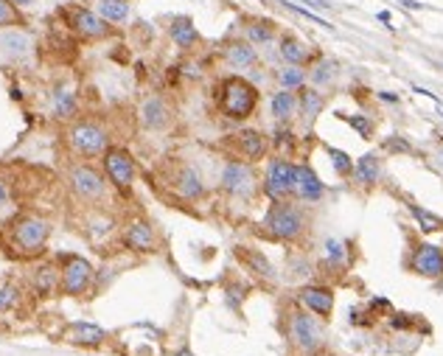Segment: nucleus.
I'll return each instance as SVG.
<instances>
[{
	"label": "nucleus",
	"instance_id": "obj_1",
	"mask_svg": "<svg viewBox=\"0 0 443 356\" xmlns=\"http://www.w3.org/2000/svg\"><path fill=\"white\" fill-rule=\"evenodd\" d=\"M219 110L230 121H247L258 107V90L244 76H227L219 84Z\"/></svg>",
	"mask_w": 443,
	"mask_h": 356
},
{
	"label": "nucleus",
	"instance_id": "obj_2",
	"mask_svg": "<svg viewBox=\"0 0 443 356\" xmlns=\"http://www.w3.org/2000/svg\"><path fill=\"white\" fill-rule=\"evenodd\" d=\"M264 228H267V233H269L272 239H278V242H295V239H300L303 230H306V216H303L300 208H295V205H289V202H275V205L269 208L267 219H264Z\"/></svg>",
	"mask_w": 443,
	"mask_h": 356
},
{
	"label": "nucleus",
	"instance_id": "obj_3",
	"mask_svg": "<svg viewBox=\"0 0 443 356\" xmlns=\"http://www.w3.org/2000/svg\"><path fill=\"white\" fill-rule=\"evenodd\" d=\"M48 236H51V225H48L45 219H39V216H23V219H17L14 228H11V242H14V247H17L20 253H25V256L39 253V250L45 247Z\"/></svg>",
	"mask_w": 443,
	"mask_h": 356
},
{
	"label": "nucleus",
	"instance_id": "obj_4",
	"mask_svg": "<svg viewBox=\"0 0 443 356\" xmlns=\"http://www.w3.org/2000/svg\"><path fill=\"white\" fill-rule=\"evenodd\" d=\"M219 183L230 197H241V199H250V197L258 191L255 171H252V166L244 163V160H227L224 169H222Z\"/></svg>",
	"mask_w": 443,
	"mask_h": 356
},
{
	"label": "nucleus",
	"instance_id": "obj_5",
	"mask_svg": "<svg viewBox=\"0 0 443 356\" xmlns=\"http://www.w3.org/2000/svg\"><path fill=\"white\" fill-rule=\"evenodd\" d=\"M264 194L272 202H286L295 194V166L283 157L272 160L264 174Z\"/></svg>",
	"mask_w": 443,
	"mask_h": 356
},
{
	"label": "nucleus",
	"instance_id": "obj_6",
	"mask_svg": "<svg viewBox=\"0 0 443 356\" xmlns=\"http://www.w3.org/2000/svg\"><path fill=\"white\" fill-rule=\"evenodd\" d=\"M65 20H68L70 31L79 34L82 39H104V37L113 34V25L101 14H96L90 8H82V6L65 8Z\"/></svg>",
	"mask_w": 443,
	"mask_h": 356
},
{
	"label": "nucleus",
	"instance_id": "obj_7",
	"mask_svg": "<svg viewBox=\"0 0 443 356\" xmlns=\"http://www.w3.org/2000/svg\"><path fill=\"white\" fill-rule=\"evenodd\" d=\"M70 146L82 154V157H98L110 149V138L107 132L93 124V121H79L73 129H70Z\"/></svg>",
	"mask_w": 443,
	"mask_h": 356
},
{
	"label": "nucleus",
	"instance_id": "obj_8",
	"mask_svg": "<svg viewBox=\"0 0 443 356\" xmlns=\"http://www.w3.org/2000/svg\"><path fill=\"white\" fill-rule=\"evenodd\" d=\"M90 281H93L90 261H84L82 256H65L62 258V281H59V286H62L65 295H70V298L84 295Z\"/></svg>",
	"mask_w": 443,
	"mask_h": 356
},
{
	"label": "nucleus",
	"instance_id": "obj_9",
	"mask_svg": "<svg viewBox=\"0 0 443 356\" xmlns=\"http://www.w3.org/2000/svg\"><path fill=\"white\" fill-rule=\"evenodd\" d=\"M289 334H292L295 345H297L300 351H306V354H314V351H320V345H323V329H320V323H317L312 315H306V312H295V315H292V320H289Z\"/></svg>",
	"mask_w": 443,
	"mask_h": 356
},
{
	"label": "nucleus",
	"instance_id": "obj_10",
	"mask_svg": "<svg viewBox=\"0 0 443 356\" xmlns=\"http://www.w3.org/2000/svg\"><path fill=\"white\" fill-rule=\"evenodd\" d=\"M104 169H107V177L113 180L115 188L127 191L132 185V177H135V160L127 149H107L104 152Z\"/></svg>",
	"mask_w": 443,
	"mask_h": 356
},
{
	"label": "nucleus",
	"instance_id": "obj_11",
	"mask_svg": "<svg viewBox=\"0 0 443 356\" xmlns=\"http://www.w3.org/2000/svg\"><path fill=\"white\" fill-rule=\"evenodd\" d=\"M70 185L82 199H101L104 197V177L93 166H73L70 169Z\"/></svg>",
	"mask_w": 443,
	"mask_h": 356
},
{
	"label": "nucleus",
	"instance_id": "obj_12",
	"mask_svg": "<svg viewBox=\"0 0 443 356\" xmlns=\"http://www.w3.org/2000/svg\"><path fill=\"white\" fill-rule=\"evenodd\" d=\"M410 267L424 278H443V250L438 244H418Z\"/></svg>",
	"mask_w": 443,
	"mask_h": 356
},
{
	"label": "nucleus",
	"instance_id": "obj_13",
	"mask_svg": "<svg viewBox=\"0 0 443 356\" xmlns=\"http://www.w3.org/2000/svg\"><path fill=\"white\" fill-rule=\"evenodd\" d=\"M278 53L283 56V62L286 65H297V67H306V65H312L314 59H317V53L300 39V37H295V34H281V39H278Z\"/></svg>",
	"mask_w": 443,
	"mask_h": 356
},
{
	"label": "nucleus",
	"instance_id": "obj_14",
	"mask_svg": "<svg viewBox=\"0 0 443 356\" xmlns=\"http://www.w3.org/2000/svg\"><path fill=\"white\" fill-rule=\"evenodd\" d=\"M295 194H297L303 202H317V199H323V194H326V185L320 183L317 171H314L309 163L295 166Z\"/></svg>",
	"mask_w": 443,
	"mask_h": 356
},
{
	"label": "nucleus",
	"instance_id": "obj_15",
	"mask_svg": "<svg viewBox=\"0 0 443 356\" xmlns=\"http://www.w3.org/2000/svg\"><path fill=\"white\" fill-rule=\"evenodd\" d=\"M236 138V152H238V157L244 160V163H255V160H261L264 154H267V138L258 132V129H241L238 135H233Z\"/></svg>",
	"mask_w": 443,
	"mask_h": 356
},
{
	"label": "nucleus",
	"instance_id": "obj_16",
	"mask_svg": "<svg viewBox=\"0 0 443 356\" xmlns=\"http://www.w3.org/2000/svg\"><path fill=\"white\" fill-rule=\"evenodd\" d=\"M222 56L233 67H255L258 65V48L247 39H227L222 48Z\"/></svg>",
	"mask_w": 443,
	"mask_h": 356
},
{
	"label": "nucleus",
	"instance_id": "obj_17",
	"mask_svg": "<svg viewBox=\"0 0 443 356\" xmlns=\"http://www.w3.org/2000/svg\"><path fill=\"white\" fill-rule=\"evenodd\" d=\"M278 37V22L269 17H244V39L252 45H269Z\"/></svg>",
	"mask_w": 443,
	"mask_h": 356
},
{
	"label": "nucleus",
	"instance_id": "obj_18",
	"mask_svg": "<svg viewBox=\"0 0 443 356\" xmlns=\"http://www.w3.org/2000/svg\"><path fill=\"white\" fill-rule=\"evenodd\" d=\"M297 298H300L314 315H320V317H328V315L334 312V292H331L328 286H303V289L297 292Z\"/></svg>",
	"mask_w": 443,
	"mask_h": 356
},
{
	"label": "nucleus",
	"instance_id": "obj_19",
	"mask_svg": "<svg viewBox=\"0 0 443 356\" xmlns=\"http://www.w3.org/2000/svg\"><path fill=\"white\" fill-rule=\"evenodd\" d=\"M169 37H172L174 45L183 48V51H188V48H194V45L200 42V31H197L194 20L186 17V14H180V17L172 20V25H169Z\"/></svg>",
	"mask_w": 443,
	"mask_h": 356
},
{
	"label": "nucleus",
	"instance_id": "obj_20",
	"mask_svg": "<svg viewBox=\"0 0 443 356\" xmlns=\"http://www.w3.org/2000/svg\"><path fill=\"white\" fill-rule=\"evenodd\" d=\"M124 242L135 253H152L155 250V230L146 222H132L124 233Z\"/></svg>",
	"mask_w": 443,
	"mask_h": 356
},
{
	"label": "nucleus",
	"instance_id": "obj_21",
	"mask_svg": "<svg viewBox=\"0 0 443 356\" xmlns=\"http://www.w3.org/2000/svg\"><path fill=\"white\" fill-rule=\"evenodd\" d=\"M169 118H172V112H169V104L163 101V98H146L143 101V107H141V121H143V126H149V129H163L166 124H169Z\"/></svg>",
	"mask_w": 443,
	"mask_h": 356
},
{
	"label": "nucleus",
	"instance_id": "obj_22",
	"mask_svg": "<svg viewBox=\"0 0 443 356\" xmlns=\"http://www.w3.org/2000/svg\"><path fill=\"white\" fill-rule=\"evenodd\" d=\"M104 340H107V331L93 323H73L68 329V343H76V345H101Z\"/></svg>",
	"mask_w": 443,
	"mask_h": 356
},
{
	"label": "nucleus",
	"instance_id": "obj_23",
	"mask_svg": "<svg viewBox=\"0 0 443 356\" xmlns=\"http://www.w3.org/2000/svg\"><path fill=\"white\" fill-rule=\"evenodd\" d=\"M269 107H272L275 121L286 124V121H292V115L297 112V93H292V90H283V87H281L278 93H272Z\"/></svg>",
	"mask_w": 443,
	"mask_h": 356
},
{
	"label": "nucleus",
	"instance_id": "obj_24",
	"mask_svg": "<svg viewBox=\"0 0 443 356\" xmlns=\"http://www.w3.org/2000/svg\"><path fill=\"white\" fill-rule=\"evenodd\" d=\"M323 104H326V98H323V93H317L314 87H300L297 90V107H300V115L312 124L320 112H323Z\"/></svg>",
	"mask_w": 443,
	"mask_h": 356
},
{
	"label": "nucleus",
	"instance_id": "obj_25",
	"mask_svg": "<svg viewBox=\"0 0 443 356\" xmlns=\"http://www.w3.org/2000/svg\"><path fill=\"white\" fill-rule=\"evenodd\" d=\"M379 174H382V163L376 154H362L357 163H354V180L359 185H376L379 183Z\"/></svg>",
	"mask_w": 443,
	"mask_h": 356
},
{
	"label": "nucleus",
	"instance_id": "obj_26",
	"mask_svg": "<svg viewBox=\"0 0 443 356\" xmlns=\"http://www.w3.org/2000/svg\"><path fill=\"white\" fill-rule=\"evenodd\" d=\"M174 188H177L186 199H197V197H203V191H205L200 174H197L191 166H183V169L177 171V177H174Z\"/></svg>",
	"mask_w": 443,
	"mask_h": 356
},
{
	"label": "nucleus",
	"instance_id": "obj_27",
	"mask_svg": "<svg viewBox=\"0 0 443 356\" xmlns=\"http://www.w3.org/2000/svg\"><path fill=\"white\" fill-rule=\"evenodd\" d=\"M62 281V272H56V267H42V270H37V275H34V292L39 295V298H48V295H53V289H56V284Z\"/></svg>",
	"mask_w": 443,
	"mask_h": 356
},
{
	"label": "nucleus",
	"instance_id": "obj_28",
	"mask_svg": "<svg viewBox=\"0 0 443 356\" xmlns=\"http://www.w3.org/2000/svg\"><path fill=\"white\" fill-rule=\"evenodd\" d=\"M337 73H340V65H337L334 59L317 56V59H314V67H312V81H314L317 87H323V84H331V81L337 79Z\"/></svg>",
	"mask_w": 443,
	"mask_h": 356
},
{
	"label": "nucleus",
	"instance_id": "obj_29",
	"mask_svg": "<svg viewBox=\"0 0 443 356\" xmlns=\"http://www.w3.org/2000/svg\"><path fill=\"white\" fill-rule=\"evenodd\" d=\"M98 14L107 22H124L129 17V0H98Z\"/></svg>",
	"mask_w": 443,
	"mask_h": 356
},
{
	"label": "nucleus",
	"instance_id": "obj_30",
	"mask_svg": "<svg viewBox=\"0 0 443 356\" xmlns=\"http://www.w3.org/2000/svg\"><path fill=\"white\" fill-rule=\"evenodd\" d=\"M407 208H410V213L416 216V222H418V228H421L424 233H438V230H443L441 216H435V213L424 211V208H421V205H416V202H410Z\"/></svg>",
	"mask_w": 443,
	"mask_h": 356
},
{
	"label": "nucleus",
	"instance_id": "obj_31",
	"mask_svg": "<svg viewBox=\"0 0 443 356\" xmlns=\"http://www.w3.org/2000/svg\"><path fill=\"white\" fill-rule=\"evenodd\" d=\"M275 76H278V81H281L283 90H300V87L306 84V73H303V67H297V65H286V67H281Z\"/></svg>",
	"mask_w": 443,
	"mask_h": 356
},
{
	"label": "nucleus",
	"instance_id": "obj_32",
	"mask_svg": "<svg viewBox=\"0 0 443 356\" xmlns=\"http://www.w3.org/2000/svg\"><path fill=\"white\" fill-rule=\"evenodd\" d=\"M241 258L250 264V270H255L261 278H272L275 275V270H272V264L267 261V256L261 253V250H247V247H241Z\"/></svg>",
	"mask_w": 443,
	"mask_h": 356
},
{
	"label": "nucleus",
	"instance_id": "obj_33",
	"mask_svg": "<svg viewBox=\"0 0 443 356\" xmlns=\"http://www.w3.org/2000/svg\"><path fill=\"white\" fill-rule=\"evenodd\" d=\"M53 115L56 118H70V115H76V95L70 93V90H56L53 93Z\"/></svg>",
	"mask_w": 443,
	"mask_h": 356
},
{
	"label": "nucleus",
	"instance_id": "obj_34",
	"mask_svg": "<svg viewBox=\"0 0 443 356\" xmlns=\"http://www.w3.org/2000/svg\"><path fill=\"white\" fill-rule=\"evenodd\" d=\"M326 261L331 267H345V261H348V244L342 239H328L326 242Z\"/></svg>",
	"mask_w": 443,
	"mask_h": 356
},
{
	"label": "nucleus",
	"instance_id": "obj_35",
	"mask_svg": "<svg viewBox=\"0 0 443 356\" xmlns=\"http://www.w3.org/2000/svg\"><path fill=\"white\" fill-rule=\"evenodd\" d=\"M11 25H23V14L11 0H0V28H11Z\"/></svg>",
	"mask_w": 443,
	"mask_h": 356
},
{
	"label": "nucleus",
	"instance_id": "obj_36",
	"mask_svg": "<svg viewBox=\"0 0 443 356\" xmlns=\"http://www.w3.org/2000/svg\"><path fill=\"white\" fill-rule=\"evenodd\" d=\"M281 6H283V8H289V11H295V14H300V17H306V20H312L314 25H323V28L334 31V25H331L328 20H323V17H317L312 8H303V6H297V3H292V0H281Z\"/></svg>",
	"mask_w": 443,
	"mask_h": 356
},
{
	"label": "nucleus",
	"instance_id": "obj_37",
	"mask_svg": "<svg viewBox=\"0 0 443 356\" xmlns=\"http://www.w3.org/2000/svg\"><path fill=\"white\" fill-rule=\"evenodd\" d=\"M328 157H331V163H334V171L337 174H354V160L345 154V152H340V149H328Z\"/></svg>",
	"mask_w": 443,
	"mask_h": 356
},
{
	"label": "nucleus",
	"instance_id": "obj_38",
	"mask_svg": "<svg viewBox=\"0 0 443 356\" xmlns=\"http://www.w3.org/2000/svg\"><path fill=\"white\" fill-rule=\"evenodd\" d=\"M342 118H345V115H342ZM345 121H348V124H351V126H354L359 135H362V138H371V132H373V124H371L368 118H362V115H348Z\"/></svg>",
	"mask_w": 443,
	"mask_h": 356
},
{
	"label": "nucleus",
	"instance_id": "obj_39",
	"mask_svg": "<svg viewBox=\"0 0 443 356\" xmlns=\"http://www.w3.org/2000/svg\"><path fill=\"white\" fill-rule=\"evenodd\" d=\"M11 213V188L6 180H0V219H6Z\"/></svg>",
	"mask_w": 443,
	"mask_h": 356
},
{
	"label": "nucleus",
	"instance_id": "obj_40",
	"mask_svg": "<svg viewBox=\"0 0 443 356\" xmlns=\"http://www.w3.org/2000/svg\"><path fill=\"white\" fill-rule=\"evenodd\" d=\"M3 42H6V45H8V51H14V53H23V51L28 48V37H25V34H14V31H11Z\"/></svg>",
	"mask_w": 443,
	"mask_h": 356
},
{
	"label": "nucleus",
	"instance_id": "obj_41",
	"mask_svg": "<svg viewBox=\"0 0 443 356\" xmlns=\"http://www.w3.org/2000/svg\"><path fill=\"white\" fill-rule=\"evenodd\" d=\"M14 301H17V286H3V292H0V312H6L8 306H14Z\"/></svg>",
	"mask_w": 443,
	"mask_h": 356
},
{
	"label": "nucleus",
	"instance_id": "obj_42",
	"mask_svg": "<svg viewBox=\"0 0 443 356\" xmlns=\"http://www.w3.org/2000/svg\"><path fill=\"white\" fill-rule=\"evenodd\" d=\"M300 3H306L312 11H328V8H334V3H328V0H300Z\"/></svg>",
	"mask_w": 443,
	"mask_h": 356
},
{
	"label": "nucleus",
	"instance_id": "obj_43",
	"mask_svg": "<svg viewBox=\"0 0 443 356\" xmlns=\"http://www.w3.org/2000/svg\"><path fill=\"white\" fill-rule=\"evenodd\" d=\"M385 146H387L390 152H410V146H407V143H402V140H399V135H393V138H390Z\"/></svg>",
	"mask_w": 443,
	"mask_h": 356
},
{
	"label": "nucleus",
	"instance_id": "obj_44",
	"mask_svg": "<svg viewBox=\"0 0 443 356\" xmlns=\"http://www.w3.org/2000/svg\"><path fill=\"white\" fill-rule=\"evenodd\" d=\"M379 98H382V101H390V104L399 101V95H393V93H379Z\"/></svg>",
	"mask_w": 443,
	"mask_h": 356
},
{
	"label": "nucleus",
	"instance_id": "obj_45",
	"mask_svg": "<svg viewBox=\"0 0 443 356\" xmlns=\"http://www.w3.org/2000/svg\"><path fill=\"white\" fill-rule=\"evenodd\" d=\"M407 8H421V3H416V0H402Z\"/></svg>",
	"mask_w": 443,
	"mask_h": 356
},
{
	"label": "nucleus",
	"instance_id": "obj_46",
	"mask_svg": "<svg viewBox=\"0 0 443 356\" xmlns=\"http://www.w3.org/2000/svg\"><path fill=\"white\" fill-rule=\"evenodd\" d=\"M379 20H382V22H390V11H379Z\"/></svg>",
	"mask_w": 443,
	"mask_h": 356
},
{
	"label": "nucleus",
	"instance_id": "obj_47",
	"mask_svg": "<svg viewBox=\"0 0 443 356\" xmlns=\"http://www.w3.org/2000/svg\"><path fill=\"white\" fill-rule=\"evenodd\" d=\"M11 3H14V6H17V8H20V6H31V3H34V0H11Z\"/></svg>",
	"mask_w": 443,
	"mask_h": 356
},
{
	"label": "nucleus",
	"instance_id": "obj_48",
	"mask_svg": "<svg viewBox=\"0 0 443 356\" xmlns=\"http://www.w3.org/2000/svg\"><path fill=\"white\" fill-rule=\"evenodd\" d=\"M177 356H194V354H191V351H180Z\"/></svg>",
	"mask_w": 443,
	"mask_h": 356
}]
</instances>
